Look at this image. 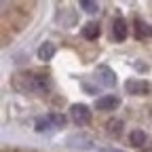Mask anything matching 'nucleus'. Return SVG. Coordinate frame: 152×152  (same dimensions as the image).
<instances>
[{"instance_id": "nucleus-8", "label": "nucleus", "mask_w": 152, "mask_h": 152, "mask_svg": "<svg viewBox=\"0 0 152 152\" xmlns=\"http://www.w3.org/2000/svg\"><path fill=\"white\" fill-rule=\"evenodd\" d=\"M55 55V45L53 42H42L38 47V59L40 61H51Z\"/></svg>"}, {"instance_id": "nucleus-6", "label": "nucleus", "mask_w": 152, "mask_h": 152, "mask_svg": "<svg viewBox=\"0 0 152 152\" xmlns=\"http://www.w3.org/2000/svg\"><path fill=\"white\" fill-rule=\"evenodd\" d=\"M118 104H121V99L116 95H102V97L95 99V110H102V112L114 110V108H118Z\"/></svg>"}, {"instance_id": "nucleus-4", "label": "nucleus", "mask_w": 152, "mask_h": 152, "mask_svg": "<svg viewBox=\"0 0 152 152\" xmlns=\"http://www.w3.org/2000/svg\"><path fill=\"white\" fill-rule=\"evenodd\" d=\"M125 89H127V93H129V95H146L152 87H150V83H146V80H140V78H129V80L125 83Z\"/></svg>"}, {"instance_id": "nucleus-16", "label": "nucleus", "mask_w": 152, "mask_h": 152, "mask_svg": "<svg viewBox=\"0 0 152 152\" xmlns=\"http://www.w3.org/2000/svg\"><path fill=\"white\" fill-rule=\"evenodd\" d=\"M99 152H123V150H118V148H102Z\"/></svg>"}, {"instance_id": "nucleus-1", "label": "nucleus", "mask_w": 152, "mask_h": 152, "mask_svg": "<svg viewBox=\"0 0 152 152\" xmlns=\"http://www.w3.org/2000/svg\"><path fill=\"white\" fill-rule=\"evenodd\" d=\"M13 85L19 89V91H28V93H47L53 89V80L49 74H36V72H30V74H17L13 78Z\"/></svg>"}, {"instance_id": "nucleus-15", "label": "nucleus", "mask_w": 152, "mask_h": 152, "mask_svg": "<svg viewBox=\"0 0 152 152\" xmlns=\"http://www.w3.org/2000/svg\"><path fill=\"white\" fill-rule=\"evenodd\" d=\"M49 118H51V123H53L55 129H61L66 125V116H64V114H49Z\"/></svg>"}, {"instance_id": "nucleus-7", "label": "nucleus", "mask_w": 152, "mask_h": 152, "mask_svg": "<svg viewBox=\"0 0 152 152\" xmlns=\"http://www.w3.org/2000/svg\"><path fill=\"white\" fill-rule=\"evenodd\" d=\"M68 146L70 148H80V150H89L93 148V140L83 135V133H78V135H70L68 137Z\"/></svg>"}, {"instance_id": "nucleus-10", "label": "nucleus", "mask_w": 152, "mask_h": 152, "mask_svg": "<svg viewBox=\"0 0 152 152\" xmlns=\"http://www.w3.org/2000/svg\"><path fill=\"white\" fill-rule=\"evenodd\" d=\"M135 36L137 38H144V36H152V28L148 26V23H144L142 19H135Z\"/></svg>"}, {"instance_id": "nucleus-13", "label": "nucleus", "mask_w": 152, "mask_h": 152, "mask_svg": "<svg viewBox=\"0 0 152 152\" xmlns=\"http://www.w3.org/2000/svg\"><path fill=\"white\" fill-rule=\"evenodd\" d=\"M49 129H53V123H51L49 116H47V118H36V131H38V133L49 131Z\"/></svg>"}, {"instance_id": "nucleus-3", "label": "nucleus", "mask_w": 152, "mask_h": 152, "mask_svg": "<svg viewBox=\"0 0 152 152\" xmlns=\"http://www.w3.org/2000/svg\"><path fill=\"white\" fill-rule=\"evenodd\" d=\"M95 80L102 87H114L116 85V74L112 72V68L108 66H97L95 68Z\"/></svg>"}, {"instance_id": "nucleus-11", "label": "nucleus", "mask_w": 152, "mask_h": 152, "mask_svg": "<svg viewBox=\"0 0 152 152\" xmlns=\"http://www.w3.org/2000/svg\"><path fill=\"white\" fill-rule=\"evenodd\" d=\"M129 140H131L133 146H137V148H140V146L146 144V133H144L142 129H133V131H131V135H129Z\"/></svg>"}, {"instance_id": "nucleus-14", "label": "nucleus", "mask_w": 152, "mask_h": 152, "mask_svg": "<svg viewBox=\"0 0 152 152\" xmlns=\"http://www.w3.org/2000/svg\"><path fill=\"white\" fill-rule=\"evenodd\" d=\"M80 9L85 13H97L99 11V4L93 2V0H80Z\"/></svg>"}, {"instance_id": "nucleus-5", "label": "nucleus", "mask_w": 152, "mask_h": 152, "mask_svg": "<svg viewBox=\"0 0 152 152\" xmlns=\"http://www.w3.org/2000/svg\"><path fill=\"white\" fill-rule=\"evenodd\" d=\"M112 36H114V40H118V42H123L125 38L129 36V23L125 21L123 17L114 19V23H112Z\"/></svg>"}, {"instance_id": "nucleus-9", "label": "nucleus", "mask_w": 152, "mask_h": 152, "mask_svg": "<svg viewBox=\"0 0 152 152\" xmlns=\"http://www.w3.org/2000/svg\"><path fill=\"white\" fill-rule=\"evenodd\" d=\"M97 36H99V26H97V23H93V21L85 23V28H83V38H87V40H95Z\"/></svg>"}, {"instance_id": "nucleus-2", "label": "nucleus", "mask_w": 152, "mask_h": 152, "mask_svg": "<svg viewBox=\"0 0 152 152\" xmlns=\"http://www.w3.org/2000/svg\"><path fill=\"white\" fill-rule=\"evenodd\" d=\"M70 114H72V121L78 125V127H85V125L91 123V110L85 104H72Z\"/></svg>"}, {"instance_id": "nucleus-12", "label": "nucleus", "mask_w": 152, "mask_h": 152, "mask_svg": "<svg viewBox=\"0 0 152 152\" xmlns=\"http://www.w3.org/2000/svg\"><path fill=\"white\" fill-rule=\"evenodd\" d=\"M106 129H108V133H110V135H118V133H121V129H123V121H118V118H112V121H108Z\"/></svg>"}]
</instances>
